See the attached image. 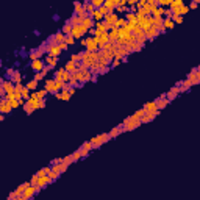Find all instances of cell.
Segmentation results:
<instances>
[{
  "label": "cell",
  "instance_id": "1",
  "mask_svg": "<svg viewBox=\"0 0 200 200\" xmlns=\"http://www.w3.org/2000/svg\"><path fill=\"white\" fill-rule=\"evenodd\" d=\"M124 128H125V131H131V130H135V128H138V127H141L142 125V122H141V119H138L135 114H131L130 117H125V120H124Z\"/></svg>",
  "mask_w": 200,
  "mask_h": 200
},
{
  "label": "cell",
  "instance_id": "2",
  "mask_svg": "<svg viewBox=\"0 0 200 200\" xmlns=\"http://www.w3.org/2000/svg\"><path fill=\"white\" fill-rule=\"evenodd\" d=\"M152 20H153L152 16H144V17H139V19H138V25H139L141 28H142V31L146 33L147 30L152 28Z\"/></svg>",
  "mask_w": 200,
  "mask_h": 200
},
{
  "label": "cell",
  "instance_id": "3",
  "mask_svg": "<svg viewBox=\"0 0 200 200\" xmlns=\"http://www.w3.org/2000/svg\"><path fill=\"white\" fill-rule=\"evenodd\" d=\"M86 33H89V30H88L83 24H80V25H75L74 27V30H72V36L77 39V38H83Z\"/></svg>",
  "mask_w": 200,
  "mask_h": 200
},
{
  "label": "cell",
  "instance_id": "4",
  "mask_svg": "<svg viewBox=\"0 0 200 200\" xmlns=\"http://www.w3.org/2000/svg\"><path fill=\"white\" fill-rule=\"evenodd\" d=\"M188 80L192 83V86L200 85V70H197V67H194L189 74H188Z\"/></svg>",
  "mask_w": 200,
  "mask_h": 200
},
{
  "label": "cell",
  "instance_id": "5",
  "mask_svg": "<svg viewBox=\"0 0 200 200\" xmlns=\"http://www.w3.org/2000/svg\"><path fill=\"white\" fill-rule=\"evenodd\" d=\"M13 109H14L13 105H11L7 99H5V97L0 99V113H2V114H8V113H11Z\"/></svg>",
  "mask_w": 200,
  "mask_h": 200
},
{
  "label": "cell",
  "instance_id": "6",
  "mask_svg": "<svg viewBox=\"0 0 200 200\" xmlns=\"http://www.w3.org/2000/svg\"><path fill=\"white\" fill-rule=\"evenodd\" d=\"M86 50L88 52H99V41L96 38H86Z\"/></svg>",
  "mask_w": 200,
  "mask_h": 200
},
{
  "label": "cell",
  "instance_id": "7",
  "mask_svg": "<svg viewBox=\"0 0 200 200\" xmlns=\"http://www.w3.org/2000/svg\"><path fill=\"white\" fill-rule=\"evenodd\" d=\"M144 109H146V113L147 114H159V109H158V105H157V102H149V103H146L142 107Z\"/></svg>",
  "mask_w": 200,
  "mask_h": 200
},
{
  "label": "cell",
  "instance_id": "8",
  "mask_svg": "<svg viewBox=\"0 0 200 200\" xmlns=\"http://www.w3.org/2000/svg\"><path fill=\"white\" fill-rule=\"evenodd\" d=\"M44 89H46L47 92H50V94H55V96H57L58 92H57V83H55V78H47Z\"/></svg>",
  "mask_w": 200,
  "mask_h": 200
},
{
  "label": "cell",
  "instance_id": "9",
  "mask_svg": "<svg viewBox=\"0 0 200 200\" xmlns=\"http://www.w3.org/2000/svg\"><path fill=\"white\" fill-rule=\"evenodd\" d=\"M44 53H46V50H44V47L41 46L39 49H33V50H30L28 57H30L31 61H35V59H41V57H42Z\"/></svg>",
  "mask_w": 200,
  "mask_h": 200
},
{
  "label": "cell",
  "instance_id": "10",
  "mask_svg": "<svg viewBox=\"0 0 200 200\" xmlns=\"http://www.w3.org/2000/svg\"><path fill=\"white\" fill-rule=\"evenodd\" d=\"M155 102H157V105H158V109L161 111V109H164L166 107H167V105L170 103L169 102V100H167V92H166V94H161V96L157 99V100H155Z\"/></svg>",
  "mask_w": 200,
  "mask_h": 200
},
{
  "label": "cell",
  "instance_id": "11",
  "mask_svg": "<svg viewBox=\"0 0 200 200\" xmlns=\"http://www.w3.org/2000/svg\"><path fill=\"white\" fill-rule=\"evenodd\" d=\"M46 63H44L42 59H35V61H31V64H30V67L35 70V74L36 72H42L44 70V67H46Z\"/></svg>",
  "mask_w": 200,
  "mask_h": 200
},
{
  "label": "cell",
  "instance_id": "12",
  "mask_svg": "<svg viewBox=\"0 0 200 200\" xmlns=\"http://www.w3.org/2000/svg\"><path fill=\"white\" fill-rule=\"evenodd\" d=\"M39 191H41V188H39V186H30V188H27V189H25L24 197H25L27 200H31V199H33V196H35V194H38Z\"/></svg>",
  "mask_w": 200,
  "mask_h": 200
},
{
  "label": "cell",
  "instance_id": "13",
  "mask_svg": "<svg viewBox=\"0 0 200 200\" xmlns=\"http://www.w3.org/2000/svg\"><path fill=\"white\" fill-rule=\"evenodd\" d=\"M27 103H28L30 107L36 111V109H39V103H41V100L36 97V94H35V92H33V94H31V97L28 99V102H27Z\"/></svg>",
  "mask_w": 200,
  "mask_h": 200
},
{
  "label": "cell",
  "instance_id": "14",
  "mask_svg": "<svg viewBox=\"0 0 200 200\" xmlns=\"http://www.w3.org/2000/svg\"><path fill=\"white\" fill-rule=\"evenodd\" d=\"M180 94V86L177 85V86H174V88H170L169 89V92H167V100L169 102H172V100H175V97Z\"/></svg>",
  "mask_w": 200,
  "mask_h": 200
},
{
  "label": "cell",
  "instance_id": "15",
  "mask_svg": "<svg viewBox=\"0 0 200 200\" xmlns=\"http://www.w3.org/2000/svg\"><path fill=\"white\" fill-rule=\"evenodd\" d=\"M52 183V178H50L49 175H42V177H39V180H38V186L41 188V189H44L47 185H50Z\"/></svg>",
  "mask_w": 200,
  "mask_h": 200
},
{
  "label": "cell",
  "instance_id": "16",
  "mask_svg": "<svg viewBox=\"0 0 200 200\" xmlns=\"http://www.w3.org/2000/svg\"><path fill=\"white\" fill-rule=\"evenodd\" d=\"M159 35H161V31H159V30H157V28H153V27H152L150 30H147V31H146V36H147V39H149V41H153L155 38H158Z\"/></svg>",
  "mask_w": 200,
  "mask_h": 200
},
{
  "label": "cell",
  "instance_id": "17",
  "mask_svg": "<svg viewBox=\"0 0 200 200\" xmlns=\"http://www.w3.org/2000/svg\"><path fill=\"white\" fill-rule=\"evenodd\" d=\"M120 39V35H119V28H114V30H111L109 31V42H113L116 44Z\"/></svg>",
  "mask_w": 200,
  "mask_h": 200
},
{
  "label": "cell",
  "instance_id": "18",
  "mask_svg": "<svg viewBox=\"0 0 200 200\" xmlns=\"http://www.w3.org/2000/svg\"><path fill=\"white\" fill-rule=\"evenodd\" d=\"M178 86H180V92H185V91H189L192 88V83L186 78V80H183L181 83H178Z\"/></svg>",
  "mask_w": 200,
  "mask_h": 200
},
{
  "label": "cell",
  "instance_id": "19",
  "mask_svg": "<svg viewBox=\"0 0 200 200\" xmlns=\"http://www.w3.org/2000/svg\"><path fill=\"white\" fill-rule=\"evenodd\" d=\"M66 38H67V36H66L63 31H58V33H55V35H53V39H55V42H57L58 46H59V44H63V42H66Z\"/></svg>",
  "mask_w": 200,
  "mask_h": 200
},
{
  "label": "cell",
  "instance_id": "20",
  "mask_svg": "<svg viewBox=\"0 0 200 200\" xmlns=\"http://www.w3.org/2000/svg\"><path fill=\"white\" fill-rule=\"evenodd\" d=\"M64 69L69 72V74H75L77 72V64L74 63V61H67V63L64 64Z\"/></svg>",
  "mask_w": 200,
  "mask_h": 200
},
{
  "label": "cell",
  "instance_id": "21",
  "mask_svg": "<svg viewBox=\"0 0 200 200\" xmlns=\"http://www.w3.org/2000/svg\"><path fill=\"white\" fill-rule=\"evenodd\" d=\"M46 64L49 66L50 69H53V67H57V64H58V58H53V57H46Z\"/></svg>",
  "mask_w": 200,
  "mask_h": 200
},
{
  "label": "cell",
  "instance_id": "22",
  "mask_svg": "<svg viewBox=\"0 0 200 200\" xmlns=\"http://www.w3.org/2000/svg\"><path fill=\"white\" fill-rule=\"evenodd\" d=\"M83 7H85V9H86V13H88V14H89V17H91V16L94 14V11H96V8H94V5H92V2H88V0H86V2H85V3H83Z\"/></svg>",
  "mask_w": 200,
  "mask_h": 200
},
{
  "label": "cell",
  "instance_id": "23",
  "mask_svg": "<svg viewBox=\"0 0 200 200\" xmlns=\"http://www.w3.org/2000/svg\"><path fill=\"white\" fill-rule=\"evenodd\" d=\"M72 30H74V27H72L70 22L67 20V22H66V24L63 25V30H61V31H63L66 36H70V35H72Z\"/></svg>",
  "mask_w": 200,
  "mask_h": 200
},
{
  "label": "cell",
  "instance_id": "24",
  "mask_svg": "<svg viewBox=\"0 0 200 200\" xmlns=\"http://www.w3.org/2000/svg\"><path fill=\"white\" fill-rule=\"evenodd\" d=\"M91 144H92V147H94V150H97V149H100V146H102V138H100V135L99 136H96V138H92L91 139Z\"/></svg>",
  "mask_w": 200,
  "mask_h": 200
},
{
  "label": "cell",
  "instance_id": "25",
  "mask_svg": "<svg viewBox=\"0 0 200 200\" xmlns=\"http://www.w3.org/2000/svg\"><path fill=\"white\" fill-rule=\"evenodd\" d=\"M163 25H164L166 30H170V28H174V27H175V22L172 20V17H164Z\"/></svg>",
  "mask_w": 200,
  "mask_h": 200
},
{
  "label": "cell",
  "instance_id": "26",
  "mask_svg": "<svg viewBox=\"0 0 200 200\" xmlns=\"http://www.w3.org/2000/svg\"><path fill=\"white\" fill-rule=\"evenodd\" d=\"M81 11H86L85 7H83V3L81 2H74V14L77 16V14H80Z\"/></svg>",
  "mask_w": 200,
  "mask_h": 200
},
{
  "label": "cell",
  "instance_id": "27",
  "mask_svg": "<svg viewBox=\"0 0 200 200\" xmlns=\"http://www.w3.org/2000/svg\"><path fill=\"white\" fill-rule=\"evenodd\" d=\"M83 25H85L88 30H91L92 27H96V22H94V19H92V17H86L85 20H83Z\"/></svg>",
  "mask_w": 200,
  "mask_h": 200
},
{
  "label": "cell",
  "instance_id": "28",
  "mask_svg": "<svg viewBox=\"0 0 200 200\" xmlns=\"http://www.w3.org/2000/svg\"><path fill=\"white\" fill-rule=\"evenodd\" d=\"M11 81H13L14 85H19V83H22V75H20V72H19V70H16V72H14V75L11 77Z\"/></svg>",
  "mask_w": 200,
  "mask_h": 200
},
{
  "label": "cell",
  "instance_id": "29",
  "mask_svg": "<svg viewBox=\"0 0 200 200\" xmlns=\"http://www.w3.org/2000/svg\"><path fill=\"white\" fill-rule=\"evenodd\" d=\"M149 39H147V36H146V33H142V35H139V36H136V42L139 44V46H146V42H147Z\"/></svg>",
  "mask_w": 200,
  "mask_h": 200
},
{
  "label": "cell",
  "instance_id": "30",
  "mask_svg": "<svg viewBox=\"0 0 200 200\" xmlns=\"http://www.w3.org/2000/svg\"><path fill=\"white\" fill-rule=\"evenodd\" d=\"M57 97H58V99H61V100H70V97H72V96H70V92H69V91H61V92H58V94H57Z\"/></svg>",
  "mask_w": 200,
  "mask_h": 200
},
{
  "label": "cell",
  "instance_id": "31",
  "mask_svg": "<svg viewBox=\"0 0 200 200\" xmlns=\"http://www.w3.org/2000/svg\"><path fill=\"white\" fill-rule=\"evenodd\" d=\"M125 19H127V22H138V16H136V13H127L125 14Z\"/></svg>",
  "mask_w": 200,
  "mask_h": 200
},
{
  "label": "cell",
  "instance_id": "32",
  "mask_svg": "<svg viewBox=\"0 0 200 200\" xmlns=\"http://www.w3.org/2000/svg\"><path fill=\"white\" fill-rule=\"evenodd\" d=\"M157 116H158V114H146V116L141 119V122H142V124H149V122H152L155 117H157Z\"/></svg>",
  "mask_w": 200,
  "mask_h": 200
},
{
  "label": "cell",
  "instance_id": "33",
  "mask_svg": "<svg viewBox=\"0 0 200 200\" xmlns=\"http://www.w3.org/2000/svg\"><path fill=\"white\" fill-rule=\"evenodd\" d=\"M27 88H28V89L30 91H36L38 89V81L35 80V78H33V80H30L28 83H27V85H25Z\"/></svg>",
  "mask_w": 200,
  "mask_h": 200
},
{
  "label": "cell",
  "instance_id": "34",
  "mask_svg": "<svg viewBox=\"0 0 200 200\" xmlns=\"http://www.w3.org/2000/svg\"><path fill=\"white\" fill-rule=\"evenodd\" d=\"M50 172H52V166H49V167H42L41 170H38L36 174L39 177H42V175H50Z\"/></svg>",
  "mask_w": 200,
  "mask_h": 200
},
{
  "label": "cell",
  "instance_id": "35",
  "mask_svg": "<svg viewBox=\"0 0 200 200\" xmlns=\"http://www.w3.org/2000/svg\"><path fill=\"white\" fill-rule=\"evenodd\" d=\"M138 27V22H127V25L124 27V28L127 30V31H130V33H133V30H135Z\"/></svg>",
  "mask_w": 200,
  "mask_h": 200
},
{
  "label": "cell",
  "instance_id": "36",
  "mask_svg": "<svg viewBox=\"0 0 200 200\" xmlns=\"http://www.w3.org/2000/svg\"><path fill=\"white\" fill-rule=\"evenodd\" d=\"M74 163H75V161H74V158H72V155H67V157L63 158V164H66L67 167H69L70 164H74Z\"/></svg>",
  "mask_w": 200,
  "mask_h": 200
},
{
  "label": "cell",
  "instance_id": "37",
  "mask_svg": "<svg viewBox=\"0 0 200 200\" xmlns=\"http://www.w3.org/2000/svg\"><path fill=\"white\" fill-rule=\"evenodd\" d=\"M92 5H94V8H96V9H100L105 5V0H92Z\"/></svg>",
  "mask_w": 200,
  "mask_h": 200
},
{
  "label": "cell",
  "instance_id": "38",
  "mask_svg": "<svg viewBox=\"0 0 200 200\" xmlns=\"http://www.w3.org/2000/svg\"><path fill=\"white\" fill-rule=\"evenodd\" d=\"M35 94H36V97L39 99V100H42V99H46V96H47V91H46V89H39V91H36Z\"/></svg>",
  "mask_w": 200,
  "mask_h": 200
},
{
  "label": "cell",
  "instance_id": "39",
  "mask_svg": "<svg viewBox=\"0 0 200 200\" xmlns=\"http://www.w3.org/2000/svg\"><path fill=\"white\" fill-rule=\"evenodd\" d=\"M157 2H158V7L164 8V7H170L172 0H157Z\"/></svg>",
  "mask_w": 200,
  "mask_h": 200
},
{
  "label": "cell",
  "instance_id": "40",
  "mask_svg": "<svg viewBox=\"0 0 200 200\" xmlns=\"http://www.w3.org/2000/svg\"><path fill=\"white\" fill-rule=\"evenodd\" d=\"M72 158H74V161H75V163H77V161H80L83 157H81V152H80V149L78 150H75V152L74 153H72Z\"/></svg>",
  "mask_w": 200,
  "mask_h": 200
},
{
  "label": "cell",
  "instance_id": "41",
  "mask_svg": "<svg viewBox=\"0 0 200 200\" xmlns=\"http://www.w3.org/2000/svg\"><path fill=\"white\" fill-rule=\"evenodd\" d=\"M130 47H131V50H133V52H141V50H142V46H139L138 42H133V44H130Z\"/></svg>",
  "mask_w": 200,
  "mask_h": 200
},
{
  "label": "cell",
  "instance_id": "42",
  "mask_svg": "<svg viewBox=\"0 0 200 200\" xmlns=\"http://www.w3.org/2000/svg\"><path fill=\"white\" fill-rule=\"evenodd\" d=\"M147 113H146V109H144V108H141V109H138L136 111V113H135V116H136V117L138 119H142L144 117V116H146Z\"/></svg>",
  "mask_w": 200,
  "mask_h": 200
},
{
  "label": "cell",
  "instance_id": "43",
  "mask_svg": "<svg viewBox=\"0 0 200 200\" xmlns=\"http://www.w3.org/2000/svg\"><path fill=\"white\" fill-rule=\"evenodd\" d=\"M44 78H46V74H44V72H36V74H35V80L36 81H41Z\"/></svg>",
  "mask_w": 200,
  "mask_h": 200
},
{
  "label": "cell",
  "instance_id": "44",
  "mask_svg": "<svg viewBox=\"0 0 200 200\" xmlns=\"http://www.w3.org/2000/svg\"><path fill=\"white\" fill-rule=\"evenodd\" d=\"M38 180H39V175H38V174H35V175L31 177V180H30L31 186H38Z\"/></svg>",
  "mask_w": 200,
  "mask_h": 200
},
{
  "label": "cell",
  "instance_id": "45",
  "mask_svg": "<svg viewBox=\"0 0 200 200\" xmlns=\"http://www.w3.org/2000/svg\"><path fill=\"white\" fill-rule=\"evenodd\" d=\"M100 138H102V142H103V144H105V142H108V141L111 139L109 133H102V135H100Z\"/></svg>",
  "mask_w": 200,
  "mask_h": 200
},
{
  "label": "cell",
  "instance_id": "46",
  "mask_svg": "<svg viewBox=\"0 0 200 200\" xmlns=\"http://www.w3.org/2000/svg\"><path fill=\"white\" fill-rule=\"evenodd\" d=\"M69 86H70V88H74V89H75V88H80V83L77 81L75 78H72V80L69 81Z\"/></svg>",
  "mask_w": 200,
  "mask_h": 200
},
{
  "label": "cell",
  "instance_id": "47",
  "mask_svg": "<svg viewBox=\"0 0 200 200\" xmlns=\"http://www.w3.org/2000/svg\"><path fill=\"white\" fill-rule=\"evenodd\" d=\"M59 175H61V174H58V172H53V170H52L49 177L52 178V181H55V180H58V178H59Z\"/></svg>",
  "mask_w": 200,
  "mask_h": 200
},
{
  "label": "cell",
  "instance_id": "48",
  "mask_svg": "<svg viewBox=\"0 0 200 200\" xmlns=\"http://www.w3.org/2000/svg\"><path fill=\"white\" fill-rule=\"evenodd\" d=\"M66 44H67V46H72V44H75V38L74 36H67V38H66Z\"/></svg>",
  "mask_w": 200,
  "mask_h": 200
},
{
  "label": "cell",
  "instance_id": "49",
  "mask_svg": "<svg viewBox=\"0 0 200 200\" xmlns=\"http://www.w3.org/2000/svg\"><path fill=\"white\" fill-rule=\"evenodd\" d=\"M24 111H25L27 114H31V113H33V111H35V109H33V108L30 107L28 103H25V105H24Z\"/></svg>",
  "mask_w": 200,
  "mask_h": 200
},
{
  "label": "cell",
  "instance_id": "50",
  "mask_svg": "<svg viewBox=\"0 0 200 200\" xmlns=\"http://www.w3.org/2000/svg\"><path fill=\"white\" fill-rule=\"evenodd\" d=\"M186 13H189V7H186V5H185V7L180 8V16H185Z\"/></svg>",
  "mask_w": 200,
  "mask_h": 200
},
{
  "label": "cell",
  "instance_id": "51",
  "mask_svg": "<svg viewBox=\"0 0 200 200\" xmlns=\"http://www.w3.org/2000/svg\"><path fill=\"white\" fill-rule=\"evenodd\" d=\"M172 20H174L175 24H181V22H183V16H177V17H172Z\"/></svg>",
  "mask_w": 200,
  "mask_h": 200
},
{
  "label": "cell",
  "instance_id": "52",
  "mask_svg": "<svg viewBox=\"0 0 200 200\" xmlns=\"http://www.w3.org/2000/svg\"><path fill=\"white\" fill-rule=\"evenodd\" d=\"M120 63H122V61H120V59H114V61H113V63H111V69L117 67V66H119Z\"/></svg>",
  "mask_w": 200,
  "mask_h": 200
},
{
  "label": "cell",
  "instance_id": "53",
  "mask_svg": "<svg viewBox=\"0 0 200 200\" xmlns=\"http://www.w3.org/2000/svg\"><path fill=\"white\" fill-rule=\"evenodd\" d=\"M52 164H63V158H57V159L50 161V166H52Z\"/></svg>",
  "mask_w": 200,
  "mask_h": 200
},
{
  "label": "cell",
  "instance_id": "54",
  "mask_svg": "<svg viewBox=\"0 0 200 200\" xmlns=\"http://www.w3.org/2000/svg\"><path fill=\"white\" fill-rule=\"evenodd\" d=\"M200 3V0H196V2H191L189 3V9H194V8H197V5Z\"/></svg>",
  "mask_w": 200,
  "mask_h": 200
},
{
  "label": "cell",
  "instance_id": "55",
  "mask_svg": "<svg viewBox=\"0 0 200 200\" xmlns=\"http://www.w3.org/2000/svg\"><path fill=\"white\" fill-rule=\"evenodd\" d=\"M44 108H46V99H42L39 103V109H44Z\"/></svg>",
  "mask_w": 200,
  "mask_h": 200
},
{
  "label": "cell",
  "instance_id": "56",
  "mask_svg": "<svg viewBox=\"0 0 200 200\" xmlns=\"http://www.w3.org/2000/svg\"><path fill=\"white\" fill-rule=\"evenodd\" d=\"M89 35H91L92 38H96V35H97V30H96V28H91V30H89Z\"/></svg>",
  "mask_w": 200,
  "mask_h": 200
},
{
  "label": "cell",
  "instance_id": "57",
  "mask_svg": "<svg viewBox=\"0 0 200 200\" xmlns=\"http://www.w3.org/2000/svg\"><path fill=\"white\" fill-rule=\"evenodd\" d=\"M69 46H67V44H66V42H63V44H59V49L61 50H66V49H67Z\"/></svg>",
  "mask_w": 200,
  "mask_h": 200
},
{
  "label": "cell",
  "instance_id": "58",
  "mask_svg": "<svg viewBox=\"0 0 200 200\" xmlns=\"http://www.w3.org/2000/svg\"><path fill=\"white\" fill-rule=\"evenodd\" d=\"M97 80H99V75H92V78H91V81H92V83H96Z\"/></svg>",
  "mask_w": 200,
  "mask_h": 200
},
{
  "label": "cell",
  "instance_id": "59",
  "mask_svg": "<svg viewBox=\"0 0 200 200\" xmlns=\"http://www.w3.org/2000/svg\"><path fill=\"white\" fill-rule=\"evenodd\" d=\"M69 92H70V96H74V94H75V89H74V88H70Z\"/></svg>",
  "mask_w": 200,
  "mask_h": 200
},
{
  "label": "cell",
  "instance_id": "60",
  "mask_svg": "<svg viewBox=\"0 0 200 200\" xmlns=\"http://www.w3.org/2000/svg\"><path fill=\"white\" fill-rule=\"evenodd\" d=\"M17 200H27V199H25L24 196H22V197H17Z\"/></svg>",
  "mask_w": 200,
  "mask_h": 200
},
{
  "label": "cell",
  "instance_id": "61",
  "mask_svg": "<svg viewBox=\"0 0 200 200\" xmlns=\"http://www.w3.org/2000/svg\"><path fill=\"white\" fill-rule=\"evenodd\" d=\"M16 200H17V199H16Z\"/></svg>",
  "mask_w": 200,
  "mask_h": 200
}]
</instances>
